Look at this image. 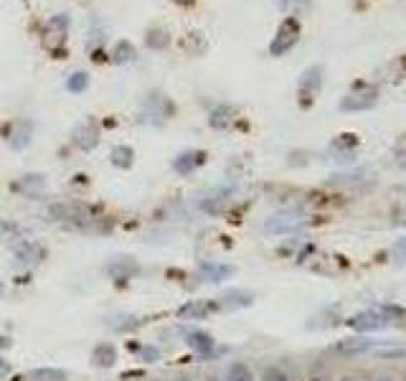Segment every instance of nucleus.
Here are the masks:
<instances>
[{
	"instance_id": "nucleus-1",
	"label": "nucleus",
	"mask_w": 406,
	"mask_h": 381,
	"mask_svg": "<svg viewBox=\"0 0 406 381\" xmlns=\"http://www.w3.org/2000/svg\"><path fill=\"white\" fill-rule=\"evenodd\" d=\"M406 318V310L399 308V305H381V308H371V310H363V313H356L348 321V326L358 333H373V331H383L388 328L394 321H401Z\"/></svg>"
},
{
	"instance_id": "nucleus-2",
	"label": "nucleus",
	"mask_w": 406,
	"mask_h": 381,
	"mask_svg": "<svg viewBox=\"0 0 406 381\" xmlns=\"http://www.w3.org/2000/svg\"><path fill=\"white\" fill-rule=\"evenodd\" d=\"M49 216L54 221H61V224L69 226H89L94 224V216L86 209L84 204H74V201H61V204H51L49 206Z\"/></svg>"
},
{
	"instance_id": "nucleus-3",
	"label": "nucleus",
	"mask_w": 406,
	"mask_h": 381,
	"mask_svg": "<svg viewBox=\"0 0 406 381\" xmlns=\"http://www.w3.org/2000/svg\"><path fill=\"white\" fill-rule=\"evenodd\" d=\"M305 226V216L300 211H277L261 224V231L269 236H282V234H292Z\"/></svg>"
},
{
	"instance_id": "nucleus-4",
	"label": "nucleus",
	"mask_w": 406,
	"mask_h": 381,
	"mask_svg": "<svg viewBox=\"0 0 406 381\" xmlns=\"http://www.w3.org/2000/svg\"><path fill=\"white\" fill-rule=\"evenodd\" d=\"M67 28H69V18L67 16H54L49 23L43 26V46L51 51V54H64V43H67Z\"/></svg>"
},
{
	"instance_id": "nucleus-5",
	"label": "nucleus",
	"mask_w": 406,
	"mask_h": 381,
	"mask_svg": "<svg viewBox=\"0 0 406 381\" xmlns=\"http://www.w3.org/2000/svg\"><path fill=\"white\" fill-rule=\"evenodd\" d=\"M46 247L36 239H21L13 244V262L18 267H36L46 260Z\"/></svg>"
},
{
	"instance_id": "nucleus-6",
	"label": "nucleus",
	"mask_w": 406,
	"mask_h": 381,
	"mask_svg": "<svg viewBox=\"0 0 406 381\" xmlns=\"http://www.w3.org/2000/svg\"><path fill=\"white\" fill-rule=\"evenodd\" d=\"M298 38H300L298 18H285V21H282V26L277 28V36H274V41L269 43V54H272V56L287 54V51L298 43Z\"/></svg>"
},
{
	"instance_id": "nucleus-7",
	"label": "nucleus",
	"mask_w": 406,
	"mask_h": 381,
	"mask_svg": "<svg viewBox=\"0 0 406 381\" xmlns=\"http://www.w3.org/2000/svg\"><path fill=\"white\" fill-rule=\"evenodd\" d=\"M386 346H391V341H378L371 338V336H358V338H346L335 343V351L346 353V356H361V353H373V351H383Z\"/></svg>"
},
{
	"instance_id": "nucleus-8",
	"label": "nucleus",
	"mask_w": 406,
	"mask_h": 381,
	"mask_svg": "<svg viewBox=\"0 0 406 381\" xmlns=\"http://www.w3.org/2000/svg\"><path fill=\"white\" fill-rule=\"evenodd\" d=\"M237 267L229 265V262H221V260H203L198 265V280L201 282H208V285H218V282H226L229 277H234Z\"/></svg>"
},
{
	"instance_id": "nucleus-9",
	"label": "nucleus",
	"mask_w": 406,
	"mask_h": 381,
	"mask_svg": "<svg viewBox=\"0 0 406 381\" xmlns=\"http://www.w3.org/2000/svg\"><path fill=\"white\" fill-rule=\"evenodd\" d=\"M137 272H140L137 260H132V257H125V254H120V257H112V260L104 265V275H107L109 280H117V282H128V280H132Z\"/></svg>"
},
{
	"instance_id": "nucleus-10",
	"label": "nucleus",
	"mask_w": 406,
	"mask_h": 381,
	"mask_svg": "<svg viewBox=\"0 0 406 381\" xmlns=\"http://www.w3.org/2000/svg\"><path fill=\"white\" fill-rule=\"evenodd\" d=\"M183 341L198 356H211L216 351V338L208 331H203V328H188V331L183 333Z\"/></svg>"
},
{
	"instance_id": "nucleus-11",
	"label": "nucleus",
	"mask_w": 406,
	"mask_h": 381,
	"mask_svg": "<svg viewBox=\"0 0 406 381\" xmlns=\"http://www.w3.org/2000/svg\"><path fill=\"white\" fill-rule=\"evenodd\" d=\"M33 140V122L28 120H16L8 127V145L13 150H26Z\"/></svg>"
},
{
	"instance_id": "nucleus-12",
	"label": "nucleus",
	"mask_w": 406,
	"mask_h": 381,
	"mask_svg": "<svg viewBox=\"0 0 406 381\" xmlns=\"http://www.w3.org/2000/svg\"><path fill=\"white\" fill-rule=\"evenodd\" d=\"M378 99V92L373 87H363L361 92H353L346 99H340V109H348V112H358V109H368L373 107Z\"/></svg>"
},
{
	"instance_id": "nucleus-13",
	"label": "nucleus",
	"mask_w": 406,
	"mask_h": 381,
	"mask_svg": "<svg viewBox=\"0 0 406 381\" xmlns=\"http://www.w3.org/2000/svg\"><path fill=\"white\" fill-rule=\"evenodd\" d=\"M216 310H218L216 300H191V303L178 308V315L186 318V321H203V318H208Z\"/></svg>"
},
{
	"instance_id": "nucleus-14",
	"label": "nucleus",
	"mask_w": 406,
	"mask_h": 381,
	"mask_svg": "<svg viewBox=\"0 0 406 381\" xmlns=\"http://www.w3.org/2000/svg\"><path fill=\"white\" fill-rule=\"evenodd\" d=\"M72 140H74V145L81 148V150H94V148L99 145V130L97 125H94V120L81 122L72 133Z\"/></svg>"
},
{
	"instance_id": "nucleus-15",
	"label": "nucleus",
	"mask_w": 406,
	"mask_h": 381,
	"mask_svg": "<svg viewBox=\"0 0 406 381\" xmlns=\"http://www.w3.org/2000/svg\"><path fill=\"white\" fill-rule=\"evenodd\" d=\"M117 358H120V353H117V346L112 341H102L91 348V366H97V369H115Z\"/></svg>"
},
{
	"instance_id": "nucleus-16",
	"label": "nucleus",
	"mask_w": 406,
	"mask_h": 381,
	"mask_svg": "<svg viewBox=\"0 0 406 381\" xmlns=\"http://www.w3.org/2000/svg\"><path fill=\"white\" fill-rule=\"evenodd\" d=\"M206 163V153L203 150H183L181 155H176L173 160V170H176L178 176H191L196 168Z\"/></svg>"
},
{
	"instance_id": "nucleus-17",
	"label": "nucleus",
	"mask_w": 406,
	"mask_h": 381,
	"mask_svg": "<svg viewBox=\"0 0 406 381\" xmlns=\"http://www.w3.org/2000/svg\"><path fill=\"white\" fill-rule=\"evenodd\" d=\"M320 84H322V69L310 67L308 72L303 74V79H300V97H303V104L312 102V97L317 94Z\"/></svg>"
},
{
	"instance_id": "nucleus-18",
	"label": "nucleus",
	"mask_w": 406,
	"mask_h": 381,
	"mask_svg": "<svg viewBox=\"0 0 406 381\" xmlns=\"http://www.w3.org/2000/svg\"><path fill=\"white\" fill-rule=\"evenodd\" d=\"M218 310H244L254 303V292L249 290H226L224 295L216 300Z\"/></svg>"
},
{
	"instance_id": "nucleus-19",
	"label": "nucleus",
	"mask_w": 406,
	"mask_h": 381,
	"mask_svg": "<svg viewBox=\"0 0 406 381\" xmlns=\"http://www.w3.org/2000/svg\"><path fill=\"white\" fill-rule=\"evenodd\" d=\"M107 321V328L115 333H128V331H135V328L140 326V318L135 313H125V310H120V313H112L104 318Z\"/></svg>"
},
{
	"instance_id": "nucleus-20",
	"label": "nucleus",
	"mask_w": 406,
	"mask_h": 381,
	"mask_svg": "<svg viewBox=\"0 0 406 381\" xmlns=\"http://www.w3.org/2000/svg\"><path fill=\"white\" fill-rule=\"evenodd\" d=\"M28 381H69V371L59 366H38L28 371Z\"/></svg>"
},
{
	"instance_id": "nucleus-21",
	"label": "nucleus",
	"mask_w": 406,
	"mask_h": 381,
	"mask_svg": "<svg viewBox=\"0 0 406 381\" xmlns=\"http://www.w3.org/2000/svg\"><path fill=\"white\" fill-rule=\"evenodd\" d=\"M208 122H211V127H216V130H226V127H231L237 122V109L229 107V104H218L211 112V120Z\"/></svg>"
},
{
	"instance_id": "nucleus-22",
	"label": "nucleus",
	"mask_w": 406,
	"mask_h": 381,
	"mask_svg": "<svg viewBox=\"0 0 406 381\" xmlns=\"http://www.w3.org/2000/svg\"><path fill=\"white\" fill-rule=\"evenodd\" d=\"M109 160H112L115 168L128 170V168H132V163H135V150L130 145H117V148H112Z\"/></svg>"
},
{
	"instance_id": "nucleus-23",
	"label": "nucleus",
	"mask_w": 406,
	"mask_h": 381,
	"mask_svg": "<svg viewBox=\"0 0 406 381\" xmlns=\"http://www.w3.org/2000/svg\"><path fill=\"white\" fill-rule=\"evenodd\" d=\"M135 56H137V51H135V46L130 41L115 43V51H112V61L115 64H130V61H135Z\"/></svg>"
},
{
	"instance_id": "nucleus-24",
	"label": "nucleus",
	"mask_w": 406,
	"mask_h": 381,
	"mask_svg": "<svg viewBox=\"0 0 406 381\" xmlns=\"http://www.w3.org/2000/svg\"><path fill=\"white\" fill-rule=\"evenodd\" d=\"M224 381H256V379H254V374H252V369H249L247 363L234 361L229 366V371H226Z\"/></svg>"
},
{
	"instance_id": "nucleus-25",
	"label": "nucleus",
	"mask_w": 406,
	"mask_h": 381,
	"mask_svg": "<svg viewBox=\"0 0 406 381\" xmlns=\"http://www.w3.org/2000/svg\"><path fill=\"white\" fill-rule=\"evenodd\" d=\"M89 87V74L86 72H74L72 77L67 79V89L74 92V94H81Z\"/></svg>"
},
{
	"instance_id": "nucleus-26",
	"label": "nucleus",
	"mask_w": 406,
	"mask_h": 381,
	"mask_svg": "<svg viewBox=\"0 0 406 381\" xmlns=\"http://www.w3.org/2000/svg\"><path fill=\"white\" fill-rule=\"evenodd\" d=\"M168 43H170V36L160 28V26L147 31V46H150V49H165Z\"/></svg>"
},
{
	"instance_id": "nucleus-27",
	"label": "nucleus",
	"mask_w": 406,
	"mask_h": 381,
	"mask_svg": "<svg viewBox=\"0 0 406 381\" xmlns=\"http://www.w3.org/2000/svg\"><path fill=\"white\" fill-rule=\"evenodd\" d=\"M16 188L28 191V194H41L43 188H46V181H43V176H23V181H21Z\"/></svg>"
},
{
	"instance_id": "nucleus-28",
	"label": "nucleus",
	"mask_w": 406,
	"mask_h": 381,
	"mask_svg": "<svg viewBox=\"0 0 406 381\" xmlns=\"http://www.w3.org/2000/svg\"><path fill=\"white\" fill-rule=\"evenodd\" d=\"M261 381H292V379H290V374L282 369V366L272 363V366H267V369L261 371Z\"/></svg>"
},
{
	"instance_id": "nucleus-29",
	"label": "nucleus",
	"mask_w": 406,
	"mask_h": 381,
	"mask_svg": "<svg viewBox=\"0 0 406 381\" xmlns=\"http://www.w3.org/2000/svg\"><path fill=\"white\" fill-rule=\"evenodd\" d=\"M140 358L145 363H150V361H158L160 358V351L158 348H152V346H145V348H140Z\"/></svg>"
},
{
	"instance_id": "nucleus-30",
	"label": "nucleus",
	"mask_w": 406,
	"mask_h": 381,
	"mask_svg": "<svg viewBox=\"0 0 406 381\" xmlns=\"http://www.w3.org/2000/svg\"><path fill=\"white\" fill-rule=\"evenodd\" d=\"M18 234V226L6 221V219H0V239H6V236H16Z\"/></svg>"
},
{
	"instance_id": "nucleus-31",
	"label": "nucleus",
	"mask_w": 406,
	"mask_h": 381,
	"mask_svg": "<svg viewBox=\"0 0 406 381\" xmlns=\"http://www.w3.org/2000/svg\"><path fill=\"white\" fill-rule=\"evenodd\" d=\"M13 374V366L11 361H8L6 356H0V379H8V376Z\"/></svg>"
},
{
	"instance_id": "nucleus-32",
	"label": "nucleus",
	"mask_w": 406,
	"mask_h": 381,
	"mask_svg": "<svg viewBox=\"0 0 406 381\" xmlns=\"http://www.w3.org/2000/svg\"><path fill=\"white\" fill-rule=\"evenodd\" d=\"M394 252L399 254V257H406V236H404V239H399V242H396Z\"/></svg>"
},
{
	"instance_id": "nucleus-33",
	"label": "nucleus",
	"mask_w": 406,
	"mask_h": 381,
	"mask_svg": "<svg viewBox=\"0 0 406 381\" xmlns=\"http://www.w3.org/2000/svg\"><path fill=\"white\" fill-rule=\"evenodd\" d=\"M11 346H13L11 336H3V333H0V351H6V348H11Z\"/></svg>"
},
{
	"instance_id": "nucleus-34",
	"label": "nucleus",
	"mask_w": 406,
	"mask_h": 381,
	"mask_svg": "<svg viewBox=\"0 0 406 381\" xmlns=\"http://www.w3.org/2000/svg\"><path fill=\"white\" fill-rule=\"evenodd\" d=\"M292 3H298V6H308V0H282V8H290Z\"/></svg>"
},
{
	"instance_id": "nucleus-35",
	"label": "nucleus",
	"mask_w": 406,
	"mask_h": 381,
	"mask_svg": "<svg viewBox=\"0 0 406 381\" xmlns=\"http://www.w3.org/2000/svg\"><path fill=\"white\" fill-rule=\"evenodd\" d=\"M338 381H363V379H358V376H340Z\"/></svg>"
},
{
	"instance_id": "nucleus-36",
	"label": "nucleus",
	"mask_w": 406,
	"mask_h": 381,
	"mask_svg": "<svg viewBox=\"0 0 406 381\" xmlns=\"http://www.w3.org/2000/svg\"><path fill=\"white\" fill-rule=\"evenodd\" d=\"M173 381H196V379H191V376H176Z\"/></svg>"
},
{
	"instance_id": "nucleus-37",
	"label": "nucleus",
	"mask_w": 406,
	"mask_h": 381,
	"mask_svg": "<svg viewBox=\"0 0 406 381\" xmlns=\"http://www.w3.org/2000/svg\"><path fill=\"white\" fill-rule=\"evenodd\" d=\"M376 381H394V376H378Z\"/></svg>"
},
{
	"instance_id": "nucleus-38",
	"label": "nucleus",
	"mask_w": 406,
	"mask_h": 381,
	"mask_svg": "<svg viewBox=\"0 0 406 381\" xmlns=\"http://www.w3.org/2000/svg\"><path fill=\"white\" fill-rule=\"evenodd\" d=\"M206 381H221V379H216V376H211V379H206Z\"/></svg>"
},
{
	"instance_id": "nucleus-39",
	"label": "nucleus",
	"mask_w": 406,
	"mask_h": 381,
	"mask_svg": "<svg viewBox=\"0 0 406 381\" xmlns=\"http://www.w3.org/2000/svg\"><path fill=\"white\" fill-rule=\"evenodd\" d=\"M310 381H325V379H310Z\"/></svg>"
},
{
	"instance_id": "nucleus-40",
	"label": "nucleus",
	"mask_w": 406,
	"mask_h": 381,
	"mask_svg": "<svg viewBox=\"0 0 406 381\" xmlns=\"http://www.w3.org/2000/svg\"><path fill=\"white\" fill-rule=\"evenodd\" d=\"M0 292H3V282H0Z\"/></svg>"
},
{
	"instance_id": "nucleus-41",
	"label": "nucleus",
	"mask_w": 406,
	"mask_h": 381,
	"mask_svg": "<svg viewBox=\"0 0 406 381\" xmlns=\"http://www.w3.org/2000/svg\"><path fill=\"white\" fill-rule=\"evenodd\" d=\"M404 381H406V374H404Z\"/></svg>"
}]
</instances>
